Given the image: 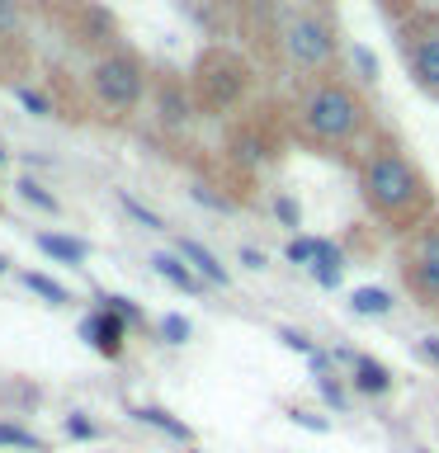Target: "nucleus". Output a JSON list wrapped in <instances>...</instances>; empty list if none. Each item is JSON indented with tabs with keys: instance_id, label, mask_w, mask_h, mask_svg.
<instances>
[{
	"instance_id": "34",
	"label": "nucleus",
	"mask_w": 439,
	"mask_h": 453,
	"mask_svg": "<svg viewBox=\"0 0 439 453\" xmlns=\"http://www.w3.org/2000/svg\"><path fill=\"white\" fill-rule=\"evenodd\" d=\"M241 265H246V269H265V255L255 246H246V250H241Z\"/></svg>"
},
{
	"instance_id": "13",
	"label": "nucleus",
	"mask_w": 439,
	"mask_h": 453,
	"mask_svg": "<svg viewBox=\"0 0 439 453\" xmlns=\"http://www.w3.org/2000/svg\"><path fill=\"white\" fill-rule=\"evenodd\" d=\"M151 265H156V274L170 279L180 293H204V279H198L194 269L184 265V255H166V250H161V255H151Z\"/></svg>"
},
{
	"instance_id": "9",
	"label": "nucleus",
	"mask_w": 439,
	"mask_h": 453,
	"mask_svg": "<svg viewBox=\"0 0 439 453\" xmlns=\"http://www.w3.org/2000/svg\"><path fill=\"white\" fill-rule=\"evenodd\" d=\"M81 335H85V345H95L104 359H119L123 340H127V321L113 317L109 307H99V311H90V317L81 321Z\"/></svg>"
},
{
	"instance_id": "19",
	"label": "nucleus",
	"mask_w": 439,
	"mask_h": 453,
	"mask_svg": "<svg viewBox=\"0 0 439 453\" xmlns=\"http://www.w3.org/2000/svg\"><path fill=\"white\" fill-rule=\"evenodd\" d=\"M119 208L127 212V218H137L142 226H147V232H166V218H161V212H151L147 203H142V198H133V194H119Z\"/></svg>"
},
{
	"instance_id": "33",
	"label": "nucleus",
	"mask_w": 439,
	"mask_h": 453,
	"mask_svg": "<svg viewBox=\"0 0 439 453\" xmlns=\"http://www.w3.org/2000/svg\"><path fill=\"white\" fill-rule=\"evenodd\" d=\"M274 212H279V222H283V226H297V222H303V212H297V203H293L289 194H283L279 203H274Z\"/></svg>"
},
{
	"instance_id": "4",
	"label": "nucleus",
	"mask_w": 439,
	"mask_h": 453,
	"mask_svg": "<svg viewBox=\"0 0 439 453\" xmlns=\"http://www.w3.org/2000/svg\"><path fill=\"white\" fill-rule=\"evenodd\" d=\"M250 62L232 48H204L194 62V76H189V90H194V104L198 113H232L241 99L250 95Z\"/></svg>"
},
{
	"instance_id": "38",
	"label": "nucleus",
	"mask_w": 439,
	"mask_h": 453,
	"mask_svg": "<svg viewBox=\"0 0 439 453\" xmlns=\"http://www.w3.org/2000/svg\"><path fill=\"white\" fill-rule=\"evenodd\" d=\"M5 265H10V260H5V255H0V274H5Z\"/></svg>"
},
{
	"instance_id": "28",
	"label": "nucleus",
	"mask_w": 439,
	"mask_h": 453,
	"mask_svg": "<svg viewBox=\"0 0 439 453\" xmlns=\"http://www.w3.org/2000/svg\"><path fill=\"white\" fill-rule=\"evenodd\" d=\"M19 34V0H0V38Z\"/></svg>"
},
{
	"instance_id": "14",
	"label": "nucleus",
	"mask_w": 439,
	"mask_h": 453,
	"mask_svg": "<svg viewBox=\"0 0 439 453\" xmlns=\"http://www.w3.org/2000/svg\"><path fill=\"white\" fill-rule=\"evenodd\" d=\"M340 265H345V250H340L335 241L317 236V255H312V274H317L321 288H335V283H340Z\"/></svg>"
},
{
	"instance_id": "17",
	"label": "nucleus",
	"mask_w": 439,
	"mask_h": 453,
	"mask_svg": "<svg viewBox=\"0 0 439 453\" xmlns=\"http://www.w3.org/2000/svg\"><path fill=\"white\" fill-rule=\"evenodd\" d=\"M232 151H236V161H246V165H260V161H269L265 137H255L250 127H241V133L232 137Z\"/></svg>"
},
{
	"instance_id": "11",
	"label": "nucleus",
	"mask_w": 439,
	"mask_h": 453,
	"mask_svg": "<svg viewBox=\"0 0 439 453\" xmlns=\"http://www.w3.org/2000/svg\"><path fill=\"white\" fill-rule=\"evenodd\" d=\"M350 388L364 392V396H388L392 392V373L378 359H368V354H354L350 359Z\"/></svg>"
},
{
	"instance_id": "6",
	"label": "nucleus",
	"mask_w": 439,
	"mask_h": 453,
	"mask_svg": "<svg viewBox=\"0 0 439 453\" xmlns=\"http://www.w3.org/2000/svg\"><path fill=\"white\" fill-rule=\"evenodd\" d=\"M402 283L425 311L439 317V212L420 222L402 246Z\"/></svg>"
},
{
	"instance_id": "10",
	"label": "nucleus",
	"mask_w": 439,
	"mask_h": 453,
	"mask_svg": "<svg viewBox=\"0 0 439 453\" xmlns=\"http://www.w3.org/2000/svg\"><path fill=\"white\" fill-rule=\"evenodd\" d=\"M180 255L189 260V269H194L198 279H208V283H212V288H232V274H227V265H222L208 246H198V241L180 236Z\"/></svg>"
},
{
	"instance_id": "12",
	"label": "nucleus",
	"mask_w": 439,
	"mask_h": 453,
	"mask_svg": "<svg viewBox=\"0 0 439 453\" xmlns=\"http://www.w3.org/2000/svg\"><path fill=\"white\" fill-rule=\"evenodd\" d=\"M38 250L42 255H52V260H62V265H81L85 255H90V246H85L81 236H62V232H38Z\"/></svg>"
},
{
	"instance_id": "29",
	"label": "nucleus",
	"mask_w": 439,
	"mask_h": 453,
	"mask_svg": "<svg viewBox=\"0 0 439 453\" xmlns=\"http://www.w3.org/2000/svg\"><path fill=\"white\" fill-rule=\"evenodd\" d=\"M99 303H104L113 317H123V321H142V307H137V303H127V297H99Z\"/></svg>"
},
{
	"instance_id": "35",
	"label": "nucleus",
	"mask_w": 439,
	"mask_h": 453,
	"mask_svg": "<svg viewBox=\"0 0 439 453\" xmlns=\"http://www.w3.org/2000/svg\"><path fill=\"white\" fill-rule=\"evenodd\" d=\"M420 359H430L439 368V340H420Z\"/></svg>"
},
{
	"instance_id": "27",
	"label": "nucleus",
	"mask_w": 439,
	"mask_h": 453,
	"mask_svg": "<svg viewBox=\"0 0 439 453\" xmlns=\"http://www.w3.org/2000/svg\"><path fill=\"white\" fill-rule=\"evenodd\" d=\"M279 340H283V345H289V349L307 354V359H312V354H317V345H312V340H307L303 331H293V326H279Z\"/></svg>"
},
{
	"instance_id": "32",
	"label": "nucleus",
	"mask_w": 439,
	"mask_h": 453,
	"mask_svg": "<svg viewBox=\"0 0 439 453\" xmlns=\"http://www.w3.org/2000/svg\"><path fill=\"white\" fill-rule=\"evenodd\" d=\"M354 62H359V71H364V81H368V85L378 81V57L368 52V48H354Z\"/></svg>"
},
{
	"instance_id": "1",
	"label": "nucleus",
	"mask_w": 439,
	"mask_h": 453,
	"mask_svg": "<svg viewBox=\"0 0 439 453\" xmlns=\"http://www.w3.org/2000/svg\"><path fill=\"white\" fill-rule=\"evenodd\" d=\"M359 198L368 208V218L388 232H416L420 222L435 218V189L425 184L420 165L402 151V142L392 137H374L359 151Z\"/></svg>"
},
{
	"instance_id": "23",
	"label": "nucleus",
	"mask_w": 439,
	"mask_h": 453,
	"mask_svg": "<svg viewBox=\"0 0 439 453\" xmlns=\"http://www.w3.org/2000/svg\"><path fill=\"white\" fill-rule=\"evenodd\" d=\"M14 99H19V104H24L28 113H38V119H48V113H52L48 99H42L38 90H28V85H14Z\"/></svg>"
},
{
	"instance_id": "22",
	"label": "nucleus",
	"mask_w": 439,
	"mask_h": 453,
	"mask_svg": "<svg viewBox=\"0 0 439 453\" xmlns=\"http://www.w3.org/2000/svg\"><path fill=\"white\" fill-rule=\"evenodd\" d=\"M161 335H166V345H184V340H189V317L166 311V317H161Z\"/></svg>"
},
{
	"instance_id": "31",
	"label": "nucleus",
	"mask_w": 439,
	"mask_h": 453,
	"mask_svg": "<svg viewBox=\"0 0 439 453\" xmlns=\"http://www.w3.org/2000/svg\"><path fill=\"white\" fill-rule=\"evenodd\" d=\"M289 416H293L297 425H303V430H317V434L331 430V420H326V416H312V411H289Z\"/></svg>"
},
{
	"instance_id": "20",
	"label": "nucleus",
	"mask_w": 439,
	"mask_h": 453,
	"mask_svg": "<svg viewBox=\"0 0 439 453\" xmlns=\"http://www.w3.org/2000/svg\"><path fill=\"white\" fill-rule=\"evenodd\" d=\"M0 449H28V453H38V449H42V439H38L34 430H24V425L0 420Z\"/></svg>"
},
{
	"instance_id": "16",
	"label": "nucleus",
	"mask_w": 439,
	"mask_h": 453,
	"mask_svg": "<svg viewBox=\"0 0 439 453\" xmlns=\"http://www.w3.org/2000/svg\"><path fill=\"white\" fill-rule=\"evenodd\" d=\"M350 307H354V317H388V311H392V293L368 283V288L350 293Z\"/></svg>"
},
{
	"instance_id": "5",
	"label": "nucleus",
	"mask_w": 439,
	"mask_h": 453,
	"mask_svg": "<svg viewBox=\"0 0 439 453\" xmlns=\"http://www.w3.org/2000/svg\"><path fill=\"white\" fill-rule=\"evenodd\" d=\"M283 52H289V62L297 71H307L312 81L331 76V66L340 57V34H335L331 14L303 10L297 19H289V28H283Z\"/></svg>"
},
{
	"instance_id": "21",
	"label": "nucleus",
	"mask_w": 439,
	"mask_h": 453,
	"mask_svg": "<svg viewBox=\"0 0 439 453\" xmlns=\"http://www.w3.org/2000/svg\"><path fill=\"white\" fill-rule=\"evenodd\" d=\"M14 189H19V198H28V203H34V208H42V212H57V198H52L48 189H42L38 180L19 175V180H14Z\"/></svg>"
},
{
	"instance_id": "15",
	"label": "nucleus",
	"mask_w": 439,
	"mask_h": 453,
	"mask_svg": "<svg viewBox=\"0 0 439 453\" xmlns=\"http://www.w3.org/2000/svg\"><path fill=\"white\" fill-rule=\"evenodd\" d=\"M133 416L147 420V425H156V430H166L170 439H180V444H189V439H194V425L175 420V416H170V411H161V406H133Z\"/></svg>"
},
{
	"instance_id": "24",
	"label": "nucleus",
	"mask_w": 439,
	"mask_h": 453,
	"mask_svg": "<svg viewBox=\"0 0 439 453\" xmlns=\"http://www.w3.org/2000/svg\"><path fill=\"white\" fill-rule=\"evenodd\" d=\"M194 203H204V208H212V212H232V208H236L232 198H222L218 189H208V184H194Z\"/></svg>"
},
{
	"instance_id": "2",
	"label": "nucleus",
	"mask_w": 439,
	"mask_h": 453,
	"mask_svg": "<svg viewBox=\"0 0 439 453\" xmlns=\"http://www.w3.org/2000/svg\"><path fill=\"white\" fill-rule=\"evenodd\" d=\"M293 127L307 147H321V151H350V147H368L374 142L368 99L350 81H335V76H317L297 90Z\"/></svg>"
},
{
	"instance_id": "25",
	"label": "nucleus",
	"mask_w": 439,
	"mask_h": 453,
	"mask_svg": "<svg viewBox=\"0 0 439 453\" xmlns=\"http://www.w3.org/2000/svg\"><path fill=\"white\" fill-rule=\"evenodd\" d=\"M317 392H321V402L331 406V411H345V388H340V382L326 373V378H317Z\"/></svg>"
},
{
	"instance_id": "7",
	"label": "nucleus",
	"mask_w": 439,
	"mask_h": 453,
	"mask_svg": "<svg viewBox=\"0 0 439 453\" xmlns=\"http://www.w3.org/2000/svg\"><path fill=\"white\" fill-rule=\"evenodd\" d=\"M402 62L411 71V81H416V90L439 99V34L425 14L416 24H402Z\"/></svg>"
},
{
	"instance_id": "36",
	"label": "nucleus",
	"mask_w": 439,
	"mask_h": 453,
	"mask_svg": "<svg viewBox=\"0 0 439 453\" xmlns=\"http://www.w3.org/2000/svg\"><path fill=\"white\" fill-rule=\"evenodd\" d=\"M411 5V0H382V10H388V14H402Z\"/></svg>"
},
{
	"instance_id": "3",
	"label": "nucleus",
	"mask_w": 439,
	"mask_h": 453,
	"mask_svg": "<svg viewBox=\"0 0 439 453\" xmlns=\"http://www.w3.org/2000/svg\"><path fill=\"white\" fill-rule=\"evenodd\" d=\"M85 81H90L95 104L104 109L109 119H127V113H137L142 99L151 95V66L142 62V52H133V48L99 52L90 62V71H85Z\"/></svg>"
},
{
	"instance_id": "30",
	"label": "nucleus",
	"mask_w": 439,
	"mask_h": 453,
	"mask_svg": "<svg viewBox=\"0 0 439 453\" xmlns=\"http://www.w3.org/2000/svg\"><path fill=\"white\" fill-rule=\"evenodd\" d=\"M312 255H317V236H297V241H289V260H293V265H307Z\"/></svg>"
},
{
	"instance_id": "26",
	"label": "nucleus",
	"mask_w": 439,
	"mask_h": 453,
	"mask_svg": "<svg viewBox=\"0 0 439 453\" xmlns=\"http://www.w3.org/2000/svg\"><path fill=\"white\" fill-rule=\"evenodd\" d=\"M66 434L81 439V444H90V439H99V425L85 420V416H66Z\"/></svg>"
},
{
	"instance_id": "37",
	"label": "nucleus",
	"mask_w": 439,
	"mask_h": 453,
	"mask_svg": "<svg viewBox=\"0 0 439 453\" xmlns=\"http://www.w3.org/2000/svg\"><path fill=\"white\" fill-rule=\"evenodd\" d=\"M425 19H430V28H435V34H439V10H435V14H425Z\"/></svg>"
},
{
	"instance_id": "8",
	"label": "nucleus",
	"mask_w": 439,
	"mask_h": 453,
	"mask_svg": "<svg viewBox=\"0 0 439 453\" xmlns=\"http://www.w3.org/2000/svg\"><path fill=\"white\" fill-rule=\"evenodd\" d=\"M151 109H156V123H161L166 133H184V127L194 123V113H198L189 81L175 76V71L151 76Z\"/></svg>"
},
{
	"instance_id": "39",
	"label": "nucleus",
	"mask_w": 439,
	"mask_h": 453,
	"mask_svg": "<svg viewBox=\"0 0 439 453\" xmlns=\"http://www.w3.org/2000/svg\"><path fill=\"white\" fill-rule=\"evenodd\" d=\"M0 165H5V147H0Z\"/></svg>"
},
{
	"instance_id": "18",
	"label": "nucleus",
	"mask_w": 439,
	"mask_h": 453,
	"mask_svg": "<svg viewBox=\"0 0 439 453\" xmlns=\"http://www.w3.org/2000/svg\"><path fill=\"white\" fill-rule=\"evenodd\" d=\"M24 288H34V293L42 297V303H52V307L71 303V293L62 288V283H57V279H48V274H34V269H28V274H24Z\"/></svg>"
}]
</instances>
